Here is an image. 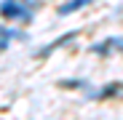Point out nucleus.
Returning a JSON list of instances; mask_svg holds the SVG:
<instances>
[{
  "mask_svg": "<svg viewBox=\"0 0 123 120\" xmlns=\"http://www.w3.org/2000/svg\"><path fill=\"white\" fill-rule=\"evenodd\" d=\"M32 8L35 3H11V0H6V3H0V16L6 19H16V22H32Z\"/></svg>",
  "mask_w": 123,
  "mask_h": 120,
  "instance_id": "obj_1",
  "label": "nucleus"
},
{
  "mask_svg": "<svg viewBox=\"0 0 123 120\" xmlns=\"http://www.w3.org/2000/svg\"><path fill=\"white\" fill-rule=\"evenodd\" d=\"M91 51L94 53H102V56H107L110 51H120L123 53V37H107V40H102V43H94Z\"/></svg>",
  "mask_w": 123,
  "mask_h": 120,
  "instance_id": "obj_2",
  "label": "nucleus"
},
{
  "mask_svg": "<svg viewBox=\"0 0 123 120\" xmlns=\"http://www.w3.org/2000/svg\"><path fill=\"white\" fill-rule=\"evenodd\" d=\"M83 6H88V0H70L67 6L59 8V16H67V13H72V11H78V8H83Z\"/></svg>",
  "mask_w": 123,
  "mask_h": 120,
  "instance_id": "obj_3",
  "label": "nucleus"
},
{
  "mask_svg": "<svg viewBox=\"0 0 123 120\" xmlns=\"http://www.w3.org/2000/svg\"><path fill=\"white\" fill-rule=\"evenodd\" d=\"M11 37H22V32H16V29H6V27H0V51L8 48V40Z\"/></svg>",
  "mask_w": 123,
  "mask_h": 120,
  "instance_id": "obj_4",
  "label": "nucleus"
},
{
  "mask_svg": "<svg viewBox=\"0 0 123 120\" xmlns=\"http://www.w3.org/2000/svg\"><path fill=\"white\" fill-rule=\"evenodd\" d=\"M75 35H78V32H75V29H72V32H67V35H62V37H59V40H54V43H51V46H48V48H43V51H40V56H46V53H51V51H54V48H59V46H62V43H67V40H72V37H75Z\"/></svg>",
  "mask_w": 123,
  "mask_h": 120,
  "instance_id": "obj_5",
  "label": "nucleus"
}]
</instances>
